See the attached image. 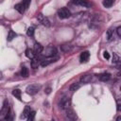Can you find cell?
<instances>
[{
    "label": "cell",
    "mask_w": 121,
    "mask_h": 121,
    "mask_svg": "<svg viewBox=\"0 0 121 121\" xmlns=\"http://www.w3.org/2000/svg\"><path fill=\"white\" fill-rule=\"evenodd\" d=\"M118 60H119V58H118V56H117L115 53H113V55H112V62L116 63Z\"/></svg>",
    "instance_id": "27"
},
{
    "label": "cell",
    "mask_w": 121,
    "mask_h": 121,
    "mask_svg": "<svg viewBox=\"0 0 121 121\" xmlns=\"http://www.w3.org/2000/svg\"><path fill=\"white\" fill-rule=\"evenodd\" d=\"M16 37V33L14 32V31H12V30H9V34H8V41L9 42H10V41H12L14 38Z\"/></svg>",
    "instance_id": "20"
},
{
    "label": "cell",
    "mask_w": 121,
    "mask_h": 121,
    "mask_svg": "<svg viewBox=\"0 0 121 121\" xmlns=\"http://www.w3.org/2000/svg\"><path fill=\"white\" fill-rule=\"evenodd\" d=\"M79 87H80V84H79V83H73V84L70 85L69 90H70L71 92H75V91H77Z\"/></svg>",
    "instance_id": "19"
},
{
    "label": "cell",
    "mask_w": 121,
    "mask_h": 121,
    "mask_svg": "<svg viewBox=\"0 0 121 121\" xmlns=\"http://www.w3.org/2000/svg\"><path fill=\"white\" fill-rule=\"evenodd\" d=\"M21 76L24 77V78H27L28 77V70L26 67H22V70H21Z\"/></svg>",
    "instance_id": "21"
},
{
    "label": "cell",
    "mask_w": 121,
    "mask_h": 121,
    "mask_svg": "<svg viewBox=\"0 0 121 121\" xmlns=\"http://www.w3.org/2000/svg\"><path fill=\"white\" fill-rule=\"evenodd\" d=\"M12 95H14V96H16L17 98H21V91L19 90V89H15V90H13L12 91Z\"/></svg>",
    "instance_id": "22"
},
{
    "label": "cell",
    "mask_w": 121,
    "mask_h": 121,
    "mask_svg": "<svg viewBox=\"0 0 121 121\" xmlns=\"http://www.w3.org/2000/svg\"><path fill=\"white\" fill-rule=\"evenodd\" d=\"M9 107L8 101L5 100L4 101V104H3V107L1 109V115L3 117H5V119L7 120L9 118Z\"/></svg>",
    "instance_id": "4"
},
{
    "label": "cell",
    "mask_w": 121,
    "mask_h": 121,
    "mask_svg": "<svg viewBox=\"0 0 121 121\" xmlns=\"http://www.w3.org/2000/svg\"><path fill=\"white\" fill-rule=\"evenodd\" d=\"M30 112H31L30 107H29V106H26V107H25V109H24V112H23L22 117H28V115H29Z\"/></svg>",
    "instance_id": "16"
},
{
    "label": "cell",
    "mask_w": 121,
    "mask_h": 121,
    "mask_svg": "<svg viewBox=\"0 0 121 121\" xmlns=\"http://www.w3.org/2000/svg\"><path fill=\"white\" fill-rule=\"evenodd\" d=\"M89 57H90V53H89V51H84V52H82L81 54H80V62H86V61H88V60H89Z\"/></svg>",
    "instance_id": "8"
},
{
    "label": "cell",
    "mask_w": 121,
    "mask_h": 121,
    "mask_svg": "<svg viewBox=\"0 0 121 121\" xmlns=\"http://www.w3.org/2000/svg\"><path fill=\"white\" fill-rule=\"evenodd\" d=\"M113 2H114V0H103L102 4L105 8H111L112 6Z\"/></svg>",
    "instance_id": "18"
},
{
    "label": "cell",
    "mask_w": 121,
    "mask_h": 121,
    "mask_svg": "<svg viewBox=\"0 0 121 121\" xmlns=\"http://www.w3.org/2000/svg\"><path fill=\"white\" fill-rule=\"evenodd\" d=\"M41 54H42L43 57H45V58L54 57V56L57 55V49H56V47L53 46V45H48V46H46L45 48L43 49V51H42Z\"/></svg>",
    "instance_id": "1"
},
{
    "label": "cell",
    "mask_w": 121,
    "mask_h": 121,
    "mask_svg": "<svg viewBox=\"0 0 121 121\" xmlns=\"http://www.w3.org/2000/svg\"><path fill=\"white\" fill-rule=\"evenodd\" d=\"M69 105H70V98L68 96H63L61 99H60V109L62 110H67L69 108Z\"/></svg>",
    "instance_id": "5"
},
{
    "label": "cell",
    "mask_w": 121,
    "mask_h": 121,
    "mask_svg": "<svg viewBox=\"0 0 121 121\" xmlns=\"http://www.w3.org/2000/svg\"><path fill=\"white\" fill-rule=\"evenodd\" d=\"M71 49H72V47H71V45H69V44H63V45H61V50L64 51V52H68V51H70Z\"/></svg>",
    "instance_id": "23"
},
{
    "label": "cell",
    "mask_w": 121,
    "mask_h": 121,
    "mask_svg": "<svg viewBox=\"0 0 121 121\" xmlns=\"http://www.w3.org/2000/svg\"><path fill=\"white\" fill-rule=\"evenodd\" d=\"M73 3L78 6H81L84 8H89L91 5L87 0H73Z\"/></svg>",
    "instance_id": "6"
},
{
    "label": "cell",
    "mask_w": 121,
    "mask_h": 121,
    "mask_svg": "<svg viewBox=\"0 0 121 121\" xmlns=\"http://www.w3.org/2000/svg\"><path fill=\"white\" fill-rule=\"evenodd\" d=\"M14 8H15V9H16L18 12H20V13H24L25 10H26V8H25L23 2H22V3H18V4H16Z\"/></svg>",
    "instance_id": "10"
},
{
    "label": "cell",
    "mask_w": 121,
    "mask_h": 121,
    "mask_svg": "<svg viewBox=\"0 0 121 121\" xmlns=\"http://www.w3.org/2000/svg\"><path fill=\"white\" fill-rule=\"evenodd\" d=\"M40 89H41V85H39V84H31V85L27 86V88H26V93H27L28 95H33L37 94Z\"/></svg>",
    "instance_id": "3"
},
{
    "label": "cell",
    "mask_w": 121,
    "mask_h": 121,
    "mask_svg": "<svg viewBox=\"0 0 121 121\" xmlns=\"http://www.w3.org/2000/svg\"><path fill=\"white\" fill-rule=\"evenodd\" d=\"M116 120H117V121H120V120H121V116H118V117L116 118Z\"/></svg>",
    "instance_id": "34"
},
{
    "label": "cell",
    "mask_w": 121,
    "mask_h": 121,
    "mask_svg": "<svg viewBox=\"0 0 121 121\" xmlns=\"http://www.w3.org/2000/svg\"><path fill=\"white\" fill-rule=\"evenodd\" d=\"M118 75H119V76L121 77V72H119V74H118Z\"/></svg>",
    "instance_id": "35"
},
{
    "label": "cell",
    "mask_w": 121,
    "mask_h": 121,
    "mask_svg": "<svg viewBox=\"0 0 121 121\" xmlns=\"http://www.w3.org/2000/svg\"><path fill=\"white\" fill-rule=\"evenodd\" d=\"M26 34H27V36H29V37H32L33 35H34V27H28L27 28V31H26Z\"/></svg>",
    "instance_id": "24"
},
{
    "label": "cell",
    "mask_w": 121,
    "mask_h": 121,
    "mask_svg": "<svg viewBox=\"0 0 121 121\" xmlns=\"http://www.w3.org/2000/svg\"><path fill=\"white\" fill-rule=\"evenodd\" d=\"M110 78H111V75L108 74V73H104V74H102V75L99 76V79L101 81H107V80L110 79Z\"/></svg>",
    "instance_id": "15"
},
{
    "label": "cell",
    "mask_w": 121,
    "mask_h": 121,
    "mask_svg": "<svg viewBox=\"0 0 121 121\" xmlns=\"http://www.w3.org/2000/svg\"><path fill=\"white\" fill-rule=\"evenodd\" d=\"M116 106H117V110L121 111V99H118L116 101Z\"/></svg>",
    "instance_id": "29"
},
{
    "label": "cell",
    "mask_w": 121,
    "mask_h": 121,
    "mask_svg": "<svg viewBox=\"0 0 121 121\" xmlns=\"http://www.w3.org/2000/svg\"><path fill=\"white\" fill-rule=\"evenodd\" d=\"M58 15L60 19H66L71 16V12L67 8H61L58 10Z\"/></svg>",
    "instance_id": "2"
},
{
    "label": "cell",
    "mask_w": 121,
    "mask_h": 121,
    "mask_svg": "<svg viewBox=\"0 0 121 121\" xmlns=\"http://www.w3.org/2000/svg\"><path fill=\"white\" fill-rule=\"evenodd\" d=\"M103 57H104L106 60H109V59H110V54H109L107 51H104V53H103Z\"/></svg>",
    "instance_id": "30"
},
{
    "label": "cell",
    "mask_w": 121,
    "mask_h": 121,
    "mask_svg": "<svg viewBox=\"0 0 121 121\" xmlns=\"http://www.w3.org/2000/svg\"><path fill=\"white\" fill-rule=\"evenodd\" d=\"M66 115H67V117L69 118V119H72V120H75L76 118H77V115H76V113L73 112V110H71V109H67L66 110Z\"/></svg>",
    "instance_id": "11"
},
{
    "label": "cell",
    "mask_w": 121,
    "mask_h": 121,
    "mask_svg": "<svg viewBox=\"0 0 121 121\" xmlns=\"http://www.w3.org/2000/svg\"><path fill=\"white\" fill-rule=\"evenodd\" d=\"M92 78H93L92 75H85V76L80 78V81L83 82V83H88V82H90L92 80Z\"/></svg>",
    "instance_id": "12"
},
{
    "label": "cell",
    "mask_w": 121,
    "mask_h": 121,
    "mask_svg": "<svg viewBox=\"0 0 121 121\" xmlns=\"http://www.w3.org/2000/svg\"><path fill=\"white\" fill-rule=\"evenodd\" d=\"M39 61L41 62L42 61V59L41 60H38V58L32 59V60H31V66H32V68H37L38 65H39Z\"/></svg>",
    "instance_id": "17"
},
{
    "label": "cell",
    "mask_w": 121,
    "mask_h": 121,
    "mask_svg": "<svg viewBox=\"0 0 121 121\" xmlns=\"http://www.w3.org/2000/svg\"><path fill=\"white\" fill-rule=\"evenodd\" d=\"M29 3H30V0H24V1H23V4H24V6H25L26 9L28 8V6H29Z\"/></svg>",
    "instance_id": "28"
},
{
    "label": "cell",
    "mask_w": 121,
    "mask_h": 121,
    "mask_svg": "<svg viewBox=\"0 0 121 121\" xmlns=\"http://www.w3.org/2000/svg\"><path fill=\"white\" fill-rule=\"evenodd\" d=\"M35 55H36V53H35V51H34V49H30V48H27L26 50V56L28 58V59H34L35 58Z\"/></svg>",
    "instance_id": "9"
},
{
    "label": "cell",
    "mask_w": 121,
    "mask_h": 121,
    "mask_svg": "<svg viewBox=\"0 0 121 121\" xmlns=\"http://www.w3.org/2000/svg\"><path fill=\"white\" fill-rule=\"evenodd\" d=\"M115 64H116V67H117L118 69H121V60H119Z\"/></svg>",
    "instance_id": "31"
},
{
    "label": "cell",
    "mask_w": 121,
    "mask_h": 121,
    "mask_svg": "<svg viewBox=\"0 0 121 121\" xmlns=\"http://www.w3.org/2000/svg\"><path fill=\"white\" fill-rule=\"evenodd\" d=\"M50 92H51V88H47V89L45 90V93H46V94H50Z\"/></svg>",
    "instance_id": "33"
},
{
    "label": "cell",
    "mask_w": 121,
    "mask_h": 121,
    "mask_svg": "<svg viewBox=\"0 0 121 121\" xmlns=\"http://www.w3.org/2000/svg\"><path fill=\"white\" fill-rule=\"evenodd\" d=\"M56 60H57V59H56V58L54 59L53 57H50V58H45V59H42L41 65H42V66H46V65H48L49 63L56 61Z\"/></svg>",
    "instance_id": "7"
},
{
    "label": "cell",
    "mask_w": 121,
    "mask_h": 121,
    "mask_svg": "<svg viewBox=\"0 0 121 121\" xmlns=\"http://www.w3.org/2000/svg\"><path fill=\"white\" fill-rule=\"evenodd\" d=\"M39 19L41 20V22H42V24H43V26H50V22H49V20H48L46 17H43L42 14H40Z\"/></svg>",
    "instance_id": "13"
},
{
    "label": "cell",
    "mask_w": 121,
    "mask_h": 121,
    "mask_svg": "<svg viewBox=\"0 0 121 121\" xmlns=\"http://www.w3.org/2000/svg\"><path fill=\"white\" fill-rule=\"evenodd\" d=\"M35 114H36V112H35L34 111H31V112H30V113H29V115H28V117H27L28 121H32V120H34Z\"/></svg>",
    "instance_id": "26"
},
{
    "label": "cell",
    "mask_w": 121,
    "mask_h": 121,
    "mask_svg": "<svg viewBox=\"0 0 121 121\" xmlns=\"http://www.w3.org/2000/svg\"><path fill=\"white\" fill-rule=\"evenodd\" d=\"M43 45H41V44L38 43H35V45H34V51H35L36 54H41L42 51H43Z\"/></svg>",
    "instance_id": "14"
},
{
    "label": "cell",
    "mask_w": 121,
    "mask_h": 121,
    "mask_svg": "<svg viewBox=\"0 0 121 121\" xmlns=\"http://www.w3.org/2000/svg\"><path fill=\"white\" fill-rule=\"evenodd\" d=\"M116 32H117L118 36H120V37H121V26H118V27H117V29H116Z\"/></svg>",
    "instance_id": "32"
},
{
    "label": "cell",
    "mask_w": 121,
    "mask_h": 121,
    "mask_svg": "<svg viewBox=\"0 0 121 121\" xmlns=\"http://www.w3.org/2000/svg\"><path fill=\"white\" fill-rule=\"evenodd\" d=\"M106 35H107V40H108V41H111V40L112 39V37H113V36H112V29H109V30L107 31V34H106Z\"/></svg>",
    "instance_id": "25"
}]
</instances>
